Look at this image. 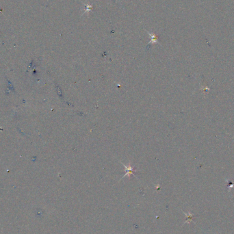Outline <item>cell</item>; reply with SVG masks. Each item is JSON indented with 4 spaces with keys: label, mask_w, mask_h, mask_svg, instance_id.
Instances as JSON below:
<instances>
[{
    "label": "cell",
    "mask_w": 234,
    "mask_h": 234,
    "mask_svg": "<svg viewBox=\"0 0 234 234\" xmlns=\"http://www.w3.org/2000/svg\"><path fill=\"white\" fill-rule=\"evenodd\" d=\"M147 33L149 34L150 37H151V40H150L149 43H152V42H153V43H157V42H158V41H157V36H155V34H150V33L148 32V31H147Z\"/></svg>",
    "instance_id": "7a4b0ae2"
},
{
    "label": "cell",
    "mask_w": 234,
    "mask_h": 234,
    "mask_svg": "<svg viewBox=\"0 0 234 234\" xmlns=\"http://www.w3.org/2000/svg\"><path fill=\"white\" fill-rule=\"evenodd\" d=\"M121 164L123 165L124 166H125V170H126V173L125 175L122 177V178H124L126 176H128V177H130L131 175H134V172H135V169H134L131 166V164H130V163L129 164H128V166H126L123 164V163L121 162Z\"/></svg>",
    "instance_id": "6da1fadb"
}]
</instances>
